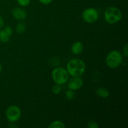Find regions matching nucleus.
Masks as SVG:
<instances>
[{
    "label": "nucleus",
    "instance_id": "9b49d317",
    "mask_svg": "<svg viewBox=\"0 0 128 128\" xmlns=\"http://www.w3.org/2000/svg\"><path fill=\"white\" fill-rule=\"evenodd\" d=\"M49 128H65L64 123L61 121H54L51 122L48 126Z\"/></svg>",
    "mask_w": 128,
    "mask_h": 128
},
{
    "label": "nucleus",
    "instance_id": "9d476101",
    "mask_svg": "<svg viewBox=\"0 0 128 128\" xmlns=\"http://www.w3.org/2000/svg\"><path fill=\"white\" fill-rule=\"evenodd\" d=\"M96 94L98 96H100V97L102 98H106L110 95V92L107 89L104 88H99L96 90Z\"/></svg>",
    "mask_w": 128,
    "mask_h": 128
},
{
    "label": "nucleus",
    "instance_id": "6e6552de",
    "mask_svg": "<svg viewBox=\"0 0 128 128\" xmlns=\"http://www.w3.org/2000/svg\"><path fill=\"white\" fill-rule=\"evenodd\" d=\"M11 14L12 16L18 20H24L27 16L26 11L20 7H16L12 9Z\"/></svg>",
    "mask_w": 128,
    "mask_h": 128
},
{
    "label": "nucleus",
    "instance_id": "7ed1b4c3",
    "mask_svg": "<svg viewBox=\"0 0 128 128\" xmlns=\"http://www.w3.org/2000/svg\"><path fill=\"white\" fill-rule=\"evenodd\" d=\"M122 60V54L117 50H113L108 54L106 58V63L110 68L116 69L121 64Z\"/></svg>",
    "mask_w": 128,
    "mask_h": 128
},
{
    "label": "nucleus",
    "instance_id": "20e7f679",
    "mask_svg": "<svg viewBox=\"0 0 128 128\" xmlns=\"http://www.w3.org/2000/svg\"><path fill=\"white\" fill-rule=\"evenodd\" d=\"M52 78L56 84L62 85L67 83L70 79V74L66 69L62 67H57L52 70Z\"/></svg>",
    "mask_w": 128,
    "mask_h": 128
},
{
    "label": "nucleus",
    "instance_id": "423d86ee",
    "mask_svg": "<svg viewBox=\"0 0 128 128\" xmlns=\"http://www.w3.org/2000/svg\"><path fill=\"white\" fill-rule=\"evenodd\" d=\"M82 18L85 22L88 23H93L98 20V11L93 8L85 9L82 12Z\"/></svg>",
    "mask_w": 128,
    "mask_h": 128
},
{
    "label": "nucleus",
    "instance_id": "39448f33",
    "mask_svg": "<svg viewBox=\"0 0 128 128\" xmlns=\"http://www.w3.org/2000/svg\"><path fill=\"white\" fill-rule=\"evenodd\" d=\"M21 116V111L18 106L12 105L9 106L6 111V117L11 122H15L18 121Z\"/></svg>",
    "mask_w": 128,
    "mask_h": 128
},
{
    "label": "nucleus",
    "instance_id": "1a4fd4ad",
    "mask_svg": "<svg viewBox=\"0 0 128 128\" xmlns=\"http://www.w3.org/2000/svg\"><path fill=\"white\" fill-rule=\"evenodd\" d=\"M84 50V45L80 41H76L72 44L71 46V52L76 55L82 53Z\"/></svg>",
    "mask_w": 128,
    "mask_h": 128
},
{
    "label": "nucleus",
    "instance_id": "a211bd4d",
    "mask_svg": "<svg viewBox=\"0 0 128 128\" xmlns=\"http://www.w3.org/2000/svg\"><path fill=\"white\" fill-rule=\"evenodd\" d=\"M50 63L52 65H54V66H57L60 64V61L58 58H52L50 60Z\"/></svg>",
    "mask_w": 128,
    "mask_h": 128
},
{
    "label": "nucleus",
    "instance_id": "f3484780",
    "mask_svg": "<svg viewBox=\"0 0 128 128\" xmlns=\"http://www.w3.org/2000/svg\"><path fill=\"white\" fill-rule=\"evenodd\" d=\"M99 127L98 124L95 121H90L88 124V128H98Z\"/></svg>",
    "mask_w": 128,
    "mask_h": 128
},
{
    "label": "nucleus",
    "instance_id": "4468645a",
    "mask_svg": "<svg viewBox=\"0 0 128 128\" xmlns=\"http://www.w3.org/2000/svg\"><path fill=\"white\" fill-rule=\"evenodd\" d=\"M61 91V86L60 84H56L53 86L52 88V91L54 94H58L60 93Z\"/></svg>",
    "mask_w": 128,
    "mask_h": 128
},
{
    "label": "nucleus",
    "instance_id": "dca6fc26",
    "mask_svg": "<svg viewBox=\"0 0 128 128\" xmlns=\"http://www.w3.org/2000/svg\"><path fill=\"white\" fill-rule=\"evenodd\" d=\"M19 5L22 7H26L28 6L31 2V0H16Z\"/></svg>",
    "mask_w": 128,
    "mask_h": 128
},
{
    "label": "nucleus",
    "instance_id": "f8f14e48",
    "mask_svg": "<svg viewBox=\"0 0 128 128\" xmlns=\"http://www.w3.org/2000/svg\"><path fill=\"white\" fill-rule=\"evenodd\" d=\"M11 36L8 34L4 30L0 31V41L2 43H6L10 41V39Z\"/></svg>",
    "mask_w": 128,
    "mask_h": 128
},
{
    "label": "nucleus",
    "instance_id": "6ab92c4d",
    "mask_svg": "<svg viewBox=\"0 0 128 128\" xmlns=\"http://www.w3.org/2000/svg\"><path fill=\"white\" fill-rule=\"evenodd\" d=\"M4 31H6V33H7L8 34L10 35V36L12 34V29L11 26H6V27L4 28Z\"/></svg>",
    "mask_w": 128,
    "mask_h": 128
},
{
    "label": "nucleus",
    "instance_id": "5701e85b",
    "mask_svg": "<svg viewBox=\"0 0 128 128\" xmlns=\"http://www.w3.org/2000/svg\"><path fill=\"white\" fill-rule=\"evenodd\" d=\"M2 64H1V63H0V72H1V70H2Z\"/></svg>",
    "mask_w": 128,
    "mask_h": 128
},
{
    "label": "nucleus",
    "instance_id": "aec40b11",
    "mask_svg": "<svg viewBox=\"0 0 128 128\" xmlns=\"http://www.w3.org/2000/svg\"><path fill=\"white\" fill-rule=\"evenodd\" d=\"M122 51H123L124 56L126 58H127L128 56V44H126L123 46Z\"/></svg>",
    "mask_w": 128,
    "mask_h": 128
},
{
    "label": "nucleus",
    "instance_id": "f03ea898",
    "mask_svg": "<svg viewBox=\"0 0 128 128\" xmlns=\"http://www.w3.org/2000/svg\"><path fill=\"white\" fill-rule=\"evenodd\" d=\"M122 14L121 10L114 6H110L104 11V19L106 22L110 24H114L121 21Z\"/></svg>",
    "mask_w": 128,
    "mask_h": 128
},
{
    "label": "nucleus",
    "instance_id": "0eeeda50",
    "mask_svg": "<svg viewBox=\"0 0 128 128\" xmlns=\"http://www.w3.org/2000/svg\"><path fill=\"white\" fill-rule=\"evenodd\" d=\"M68 82V89L72 91L80 90L83 84L82 80L80 77H72V78L69 79Z\"/></svg>",
    "mask_w": 128,
    "mask_h": 128
},
{
    "label": "nucleus",
    "instance_id": "2eb2a0df",
    "mask_svg": "<svg viewBox=\"0 0 128 128\" xmlns=\"http://www.w3.org/2000/svg\"><path fill=\"white\" fill-rule=\"evenodd\" d=\"M66 97L69 100H73L74 98V91L71 90H67L66 91Z\"/></svg>",
    "mask_w": 128,
    "mask_h": 128
},
{
    "label": "nucleus",
    "instance_id": "ddd939ff",
    "mask_svg": "<svg viewBox=\"0 0 128 128\" xmlns=\"http://www.w3.org/2000/svg\"><path fill=\"white\" fill-rule=\"evenodd\" d=\"M26 30V26L23 22H19L16 26V31L19 34L24 33Z\"/></svg>",
    "mask_w": 128,
    "mask_h": 128
},
{
    "label": "nucleus",
    "instance_id": "f257e3e1",
    "mask_svg": "<svg viewBox=\"0 0 128 128\" xmlns=\"http://www.w3.org/2000/svg\"><path fill=\"white\" fill-rule=\"evenodd\" d=\"M86 68L84 61L77 58L70 60L66 66V70L72 77H80L85 72Z\"/></svg>",
    "mask_w": 128,
    "mask_h": 128
},
{
    "label": "nucleus",
    "instance_id": "4be33fe9",
    "mask_svg": "<svg viewBox=\"0 0 128 128\" xmlns=\"http://www.w3.org/2000/svg\"><path fill=\"white\" fill-rule=\"evenodd\" d=\"M4 26V20L2 16H0V29L2 28Z\"/></svg>",
    "mask_w": 128,
    "mask_h": 128
},
{
    "label": "nucleus",
    "instance_id": "412c9836",
    "mask_svg": "<svg viewBox=\"0 0 128 128\" xmlns=\"http://www.w3.org/2000/svg\"><path fill=\"white\" fill-rule=\"evenodd\" d=\"M38 1H40L41 3L43 4L47 5L51 3V2L52 1V0H38Z\"/></svg>",
    "mask_w": 128,
    "mask_h": 128
}]
</instances>
